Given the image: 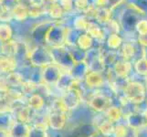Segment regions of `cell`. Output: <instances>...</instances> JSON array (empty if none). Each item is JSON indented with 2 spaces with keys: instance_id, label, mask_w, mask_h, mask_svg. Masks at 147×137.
I'll return each mask as SVG.
<instances>
[{
  "instance_id": "1",
  "label": "cell",
  "mask_w": 147,
  "mask_h": 137,
  "mask_svg": "<svg viewBox=\"0 0 147 137\" xmlns=\"http://www.w3.org/2000/svg\"><path fill=\"white\" fill-rule=\"evenodd\" d=\"M69 34V28H66L59 21H55L51 26L49 27L45 36L44 41L52 48H58L67 41Z\"/></svg>"
},
{
  "instance_id": "2",
  "label": "cell",
  "mask_w": 147,
  "mask_h": 137,
  "mask_svg": "<svg viewBox=\"0 0 147 137\" xmlns=\"http://www.w3.org/2000/svg\"><path fill=\"white\" fill-rule=\"evenodd\" d=\"M142 14L138 9H136L134 6L131 5H128L124 11L121 13V18H120V22L121 26L123 27L124 29H131L135 28L136 25L141 19Z\"/></svg>"
},
{
  "instance_id": "3",
  "label": "cell",
  "mask_w": 147,
  "mask_h": 137,
  "mask_svg": "<svg viewBox=\"0 0 147 137\" xmlns=\"http://www.w3.org/2000/svg\"><path fill=\"white\" fill-rule=\"evenodd\" d=\"M29 61L35 65H43L48 66L53 63V57L51 51L45 47H36L29 51L28 55Z\"/></svg>"
},
{
  "instance_id": "4",
  "label": "cell",
  "mask_w": 147,
  "mask_h": 137,
  "mask_svg": "<svg viewBox=\"0 0 147 137\" xmlns=\"http://www.w3.org/2000/svg\"><path fill=\"white\" fill-rule=\"evenodd\" d=\"M123 92L125 98L133 103H141L145 99V89L140 82H129L125 86Z\"/></svg>"
},
{
  "instance_id": "5",
  "label": "cell",
  "mask_w": 147,
  "mask_h": 137,
  "mask_svg": "<svg viewBox=\"0 0 147 137\" xmlns=\"http://www.w3.org/2000/svg\"><path fill=\"white\" fill-rule=\"evenodd\" d=\"M66 113L67 111L54 103L51 111L48 116V124L50 125V127L55 130L62 129L66 123Z\"/></svg>"
},
{
  "instance_id": "6",
  "label": "cell",
  "mask_w": 147,
  "mask_h": 137,
  "mask_svg": "<svg viewBox=\"0 0 147 137\" xmlns=\"http://www.w3.org/2000/svg\"><path fill=\"white\" fill-rule=\"evenodd\" d=\"M88 103L92 110L101 113L106 111L111 106V100L104 94L95 93L89 99Z\"/></svg>"
},
{
  "instance_id": "7",
  "label": "cell",
  "mask_w": 147,
  "mask_h": 137,
  "mask_svg": "<svg viewBox=\"0 0 147 137\" xmlns=\"http://www.w3.org/2000/svg\"><path fill=\"white\" fill-rule=\"evenodd\" d=\"M18 60L15 57L0 53V75H7L16 72Z\"/></svg>"
},
{
  "instance_id": "8",
  "label": "cell",
  "mask_w": 147,
  "mask_h": 137,
  "mask_svg": "<svg viewBox=\"0 0 147 137\" xmlns=\"http://www.w3.org/2000/svg\"><path fill=\"white\" fill-rule=\"evenodd\" d=\"M20 46H21L20 41L16 39H11L6 43L0 44V53L16 58L19 52Z\"/></svg>"
},
{
  "instance_id": "9",
  "label": "cell",
  "mask_w": 147,
  "mask_h": 137,
  "mask_svg": "<svg viewBox=\"0 0 147 137\" xmlns=\"http://www.w3.org/2000/svg\"><path fill=\"white\" fill-rule=\"evenodd\" d=\"M85 82L90 87L98 88L103 84L104 80L100 72H98V70H90V72H87L85 75Z\"/></svg>"
},
{
  "instance_id": "10",
  "label": "cell",
  "mask_w": 147,
  "mask_h": 137,
  "mask_svg": "<svg viewBox=\"0 0 147 137\" xmlns=\"http://www.w3.org/2000/svg\"><path fill=\"white\" fill-rule=\"evenodd\" d=\"M14 29L10 23H0V44L13 39Z\"/></svg>"
},
{
  "instance_id": "11",
  "label": "cell",
  "mask_w": 147,
  "mask_h": 137,
  "mask_svg": "<svg viewBox=\"0 0 147 137\" xmlns=\"http://www.w3.org/2000/svg\"><path fill=\"white\" fill-rule=\"evenodd\" d=\"M131 65L127 60H120L114 65V72L120 78H126L130 74Z\"/></svg>"
},
{
  "instance_id": "12",
  "label": "cell",
  "mask_w": 147,
  "mask_h": 137,
  "mask_svg": "<svg viewBox=\"0 0 147 137\" xmlns=\"http://www.w3.org/2000/svg\"><path fill=\"white\" fill-rule=\"evenodd\" d=\"M64 14V9L60 6L59 2L52 4L51 6H49L47 8V15H49L50 19L55 20V21H59V19H61Z\"/></svg>"
},
{
  "instance_id": "13",
  "label": "cell",
  "mask_w": 147,
  "mask_h": 137,
  "mask_svg": "<svg viewBox=\"0 0 147 137\" xmlns=\"http://www.w3.org/2000/svg\"><path fill=\"white\" fill-rule=\"evenodd\" d=\"M23 95H24V93L22 91L11 88V89H9L7 92L2 94L1 98L7 103H16V101L21 100L23 98Z\"/></svg>"
},
{
  "instance_id": "14",
  "label": "cell",
  "mask_w": 147,
  "mask_h": 137,
  "mask_svg": "<svg viewBox=\"0 0 147 137\" xmlns=\"http://www.w3.org/2000/svg\"><path fill=\"white\" fill-rule=\"evenodd\" d=\"M87 33L90 35L92 38H96V39H103L104 38V32L103 29L101 28L99 25H97L94 22L89 21L88 26H87V29H86Z\"/></svg>"
},
{
  "instance_id": "15",
  "label": "cell",
  "mask_w": 147,
  "mask_h": 137,
  "mask_svg": "<svg viewBox=\"0 0 147 137\" xmlns=\"http://www.w3.org/2000/svg\"><path fill=\"white\" fill-rule=\"evenodd\" d=\"M6 78H7L9 87L13 88V89L21 88L23 82H25L23 80L22 75L17 72H11V73L6 75Z\"/></svg>"
},
{
  "instance_id": "16",
  "label": "cell",
  "mask_w": 147,
  "mask_h": 137,
  "mask_svg": "<svg viewBox=\"0 0 147 137\" xmlns=\"http://www.w3.org/2000/svg\"><path fill=\"white\" fill-rule=\"evenodd\" d=\"M94 18L100 23L107 24L111 19V9L109 7H97Z\"/></svg>"
},
{
  "instance_id": "17",
  "label": "cell",
  "mask_w": 147,
  "mask_h": 137,
  "mask_svg": "<svg viewBox=\"0 0 147 137\" xmlns=\"http://www.w3.org/2000/svg\"><path fill=\"white\" fill-rule=\"evenodd\" d=\"M28 106L31 110L38 111L44 106V99L41 97V95L33 93L28 100Z\"/></svg>"
},
{
  "instance_id": "18",
  "label": "cell",
  "mask_w": 147,
  "mask_h": 137,
  "mask_svg": "<svg viewBox=\"0 0 147 137\" xmlns=\"http://www.w3.org/2000/svg\"><path fill=\"white\" fill-rule=\"evenodd\" d=\"M28 11L29 18H32V19L38 18L40 17L44 16L45 14H47L46 9H45V7L38 2V0L28 10Z\"/></svg>"
},
{
  "instance_id": "19",
  "label": "cell",
  "mask_w": 147,
  "mask_h": 137,
  "mask_svg": "<svg viewBox=\"0 0 147 137\" xmlns=\"http://www.w3.org/2000/svg\"><path fill=\"white\" fill-rule=\"evenodd\" d=\"M77 45L80 49L89 50L92 45V38L88 33L80 35L77 39Z\"/></svg>"
},
{
  "instance_id": "20",
  "label": "cell",
  "mask_w": 147,
  "mask_h": 137,
  "mask_svg": "<svg viewBox=\"0 0 147 137\" xmlns=\"http://www.w3.org/2000/svg\"><path fill=\"white\" fill-rule=\"evenodd\" d=\"M13 18H14L13 21H17L19 23H23L25 21H27V20L29 19L28 9L23 8L20 6H18L13 12Z\"/></svg>"
},
{
  "instance_id": "21",
  "label": "cell",
  "mask_w": 147,
  "mask_h": 137,
  "mask_svg": "<svg viewBox=\"0 0 147 137\" xmlns=\"http://www.w3.org/2000/svg\"><path fill=\"white\" fill-rule=\"evenodd\" d=\"M30 111H31V109L28 106H27V107H20L16 111L18 120L22 124L28 123L30 120Z\"/></svg>"
},
{
  "instance_id": "22",
  "label": "cell",
  "mask_w": 147,
  "mask_h": 137,
  "mask_svg": "<svg viewBox=\"0 0 147 137\" xmlns=\"http://www.w3.org/2000/svg\"><path fill=\"white\" fill-rule=\"evenodd\" d=\"M105 113L106 116H107V119L113 121V123L118 121L121 117V111L118 107H115V106H111Z\"/></svg>"
},
{
  "instance_id": "23",
  "label": "cell",
  "mask_w": 147,
  "mask_h": 137,
  "mask_svg": "<svg viewBox=\"0 0 147 137\" xmlns=\"http://www.w3.org/2000/svg\"><path fill=\"white\" fill-rule=\"evenodd\" d=\"M121 43H123V39H121V38L120 37V35L118 33H113L108 37L107 44L110 49H117L118 48H120Z\"/></svg>"
},
{
  "instance_id": "24",
  "label": "cell",
  "mask_w": 147,
  "mask_h": 137,
  "mask_svg": "<svg viewBox=\"0 0 147 137\" xmlns=\"http://www.w3.org/2000/svg\"><path fill=\"white\" fill-rule=\"evenodd\" d=\"M114 123L111 121L109 120L104 121L102 124L99 126V130L101 132V134H103L104 135H111L114 134L115 126L113 124Z\"/></svg>"
},
{
  "instance_id": "25",
  "label": "cell",
  "mask_w": 147,
  "mask_h": 137,
  "mask_svg": "<svg viewBox=\"0 0 147 137\" xmlns=\"http://www.w3.org/2000/svg\"><path fill=\"white\" fill-rule=\"evenodd\" d=\"M134 53H135L134 47L131 43H125L123 45V48H121V54H123V57L124 60L129 61V59L134 57Z\"/></svg>"
},
{
  "instance_id": "26",
  "label": "cell",
  "mask_w": 147,
  "mask_h": 137,
  "mask_svg": "<svg viewBox=\"0 0 147 137\" xmlns=\"http://www.w3.org/2000/svg\"><path fill=\"white\" fill-rule=\"evenodd\" d=\"M0 4H1V9L0 10L11 13H13L14 10L18 6V0H0Z\"/></svg>"
},
{
  "instance_id": "27",
  "label": "cell",
  "mask_w": 147,
  "mask_h": 137,
  "mask_svg": "<svg viewBox=\"0 0 147 137\" xmlns=\"http://www.w3.org/2000/svg\"><path fill=\"white\" fill-rule=\"evenodd\" d=\"M134 70L140 75L147 76V59L142 58L138 59L134 64Z\"/></svg>"
},
{
  "instance_id": "28",
  "label": "cell",
  "mask_w": 147,
  "mask_h": 137,
  "mask_svg": "<svg viewBox=\"0 0 147 137\" xmlns=\"http://www.w3.org/2000/svg\"><path fill=\"white\" fill-rule=\"evenodd\" d=\"M129 4L138 9L143 15L147 14V0H130Z\"/></svg>"
},
{
  "instance_id": "29",
  "label": "cell",
  "mask_w": 147,
  "mask_h": 137,
  "mask_svg": "<svg viewBox=\"0 0 147 137\" xmlns=\"http://www.w3.org/2000/svg\"><path fill=\"white\" fill-rule=\"evenodd\" d=\"M38 88L37 84L33 82H30V80H28V82H24L22 86H21V91L24 93V94H28V93H32L35 91V90H36Z\"/></svg>"
},
{
  "instance_id": "30",
  "label": "cell",
  "mask_w": 147,
  "mask_h": 137,
  "mask_svg": "<svg viewBox=\"0 0 147 137\" xmlns=\"http://www.w3.org/2000/svg\"><path fill=\"white\" fill-rule=\"evenodd\" d=\"M89 21L87 20V18H85L84 17H78L76 18L73 25L76 29L79 30H86L87 29V26H88Z\"/></svg>"
},
{
  "instance_id": "31",
  "label": "cell",
  "mask_w": 147,
  "mask_h": 137,
  "mask_svg": "<svg viewBox=\"0 0 147 137\" xmlns=\"http://www.w3.org/2000/svg\"><path fill=\"white\" fill-rule=\"evenodd\" d=\"M59 3L65 12H70L74 7V0H59Z\"/></svg>"
},
{
  "instance_id": "32",
  "label": "cell",
  "mask_w": 147,
  "mask_h": 137,
  "mask_svg": "<svg viewBox=\"0 0 147 137\" xmlns=\"http://www.w3.org/2000/svg\"><path fill=\"white\" fill-rule=\"evenodd\" d=\"M136 31L138 32L139 35H144L147 34V20L142 19L136 25Z\"/></svg>"
},
{
  "instance_id": "33",
  "label": "cell",
  "mask_w": 147,
  "mask_h": 137,
  "mask_svg": "<svg viewBox=\"0 0 147 137\" xmlns=\"http://www.w3.org/2000/svg\"><path fill=\"white\" fill-rule=\"evenodd\" d=\"M74 7L80 11L84 12L90 7L89 0H74Z\"/></svg>"
},
{
  "instance_id": "34",
  "label": "cell",
  "mask_w": 147,
  "mask_h": 137,
  "mask_svg": "<svg viewBox=\"0 0 147 137\" xmlns=\"http://www.w3.org/2000/svg\"><path fill=\"white\" fill-rule=\"evenodd\" d=\"M114 136L115 137H125L127 134V127H125V125L119 124L115 126L114 130Z\"/></svg>"
},
{
  "instance_id": "35",
  "label": "cell",
  "mask_w": 147,
  "mask_h": 137,
  "mask_svg": "<svg viewBox=\"0 0 147 137\" xmlns=\"http://www.w3.org/2000/svg\"><path fill=\"white\" fill-rule=\"evenodd\" d=\"M9 89H11V88L9 87L6 76L0 75V93L4 94L5 92H7Z\"/></svg>"
},
{
  "instance_id": "36",
  "label": "cell",
  "mask_w": 147,
  "mask_h": 137,
  "mask_svg": "<svg viewBox=\"0 0 147 137\" xmlns=\"http://www.w3.org/2000/svg\"><path fill=\"white\" fill-rule=\"evenodd\" d=\"M38 0H18V6H20L23 8H26L28 10Z\"/></svg>"
},
{
  "instance_id": "37",
  "label": "cell",
  "mask_w": 147,
  "mask_h": 137,
  "mask_svg": "<svg viewBox=\"0 0 147 137\" xmlns=\"http://www.w3.org/2000/svg\"><path fill=\"white\" fill-rule=\"evenodd\" d=\"M110 4V0H93V6L96 7H106Z\"/></svg>"
},
{
  "instance_id": "38",
  "label": "cell",
  "mask_w": 147,
  "mask_h": 137,
  "mask_svg": "<svg viewBox=\"0 0 147 137\" xmlns=\"http://www.w3.org/2000/svg\"><path fill=\"white\" fill-rule=\"evenodd\" d=\"M138 40H139L140 44H142L143 46H145V47H147V34L139 35Z\"/></svg>"
},
{
  "instance_id": "39",
  "label": "cell",
  "mask_w": 147,
  "mask_h": 137,
  "mask_svg": "<svg viewBox=\"0 0 147 137\" xmlns=\"http://www.w3.org/2000/svg\"><path fill=\"white\" fill-rule=\"evenodd\" d=\"M144 117H145V121H146V124H147V111H146L145 114H144Z\"/></svg>"
}]
</instances>
